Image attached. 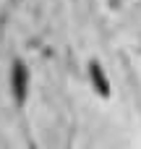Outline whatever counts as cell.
I'll list each match as a JSON object with an SVG mask.
<instances>
[{
  "label": "cell",
  "instance_id": "6da1fadb",
  "mask_svg": "<svg viewBox=\"0 0 141 149\" xmlns=\"http://www.w3.org/2000/svg\"><path fill=\"white\" fill-rule=\"evenodd\" d=\"M18 76H16V92H18V97H24V86H26V79H24V71L18 68L16 71Z\"/></svg>",
  "mask_w": 141,
  "mask_h": 149
}]
</instances>
